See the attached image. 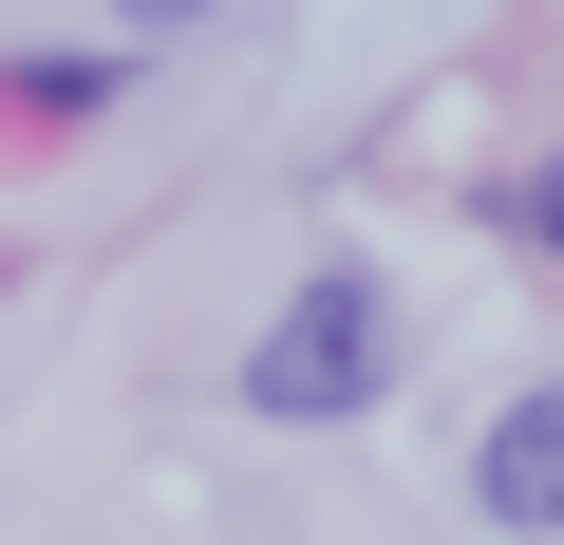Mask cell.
Wrapping results in <instances>:
<instances>
[{
    "instance_id": "cell-1",
    "label": "cell",
    "mask_w": 564,
    "mask_h": 545,
    "mask_svg": "<svg viewBox=\"0 0 564 545\" xmlns=\"http://www.w3.org/2000/svg\"><path fill=\"white\" fill-rule=\"evenodd\" d=\"M377 395H395V283H377V263H321V283L245 339V414L263 433H339Z\"/></svg>"
},
{
    "instance_id": "cell-2",
    "label": "cell",
    "mask_w": 564,
    "mask_h": 545,
    "mask_svg": "<svg viewBox=\"0 0 564 545\" xmlns=\"http://www.w3.org/2000/svg\"><path fill=\"white\" fill-rule=\"evenodd\" d=\"M470 508L527 526V545H564V377H527V395L470 433Z\"/></svg>"
}]
</instances>
